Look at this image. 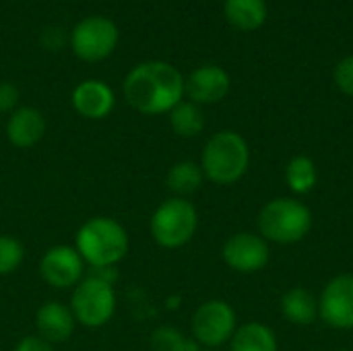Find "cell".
<instances>
[{
  "label": "cell",
  "instance_id": "cell-1",
  "mask_svg": "<svg viewBox=\"0 0 353 351\" xmlns=\"http://www.w3.org/2000/svg\"><path fill=\"white\" fill-rule=\"evenodd\" d=\"M122 91L126 103L139 114H170L184 97V77L174 64L149 60L126 74Z\"/></svg>",
  "mask_w": 353,
  "mask_h": 351
},
{
  "label": "cell",
  "instance_id": "cell-2",
  "mask_svg": "<svg viewBox=\"0 0 353 351\" xmlns=\"http://www.w3.org/2000/svg\"><path fill=\"white\" fill-rule=\"evenodd\" d=\"M74 248L91 269H114L130 248L126 228L108 215H95L83 221L74 236Z\"/></svg>",
  "mask_w": 353,
  "mask_h": 351
},
{
  "label": "cell",
  "instance_id": "cell-3",
  "mask_svg": "<svg viewBox=\"0 0 353 351\" xmlns=\"http://www.w3.org/2000/svg\"><path fill=\"white\" fill-rule=\"evenodd\" d=\"M201 170L217 186L238 184L250 168V147L236 130H219L203 147Z\"/></svg>",
  "mask_w": 353,
  "mask_h": 351
},
{
  "label": "cell",
  "instance_id": "cell-4",
  "mask_svg": "<svg viewBox=\"0 0 353 351\" xmlns=\"http://www.w3.org/2000/svg\"><path fill=\"white\" fill-rule=\"evenodd\" d=\"M310 207L296 197H277L265 203L256 217L259 234L273 244H298L312 230Z\"/></svg>",
  "mask_w": 353,
  "mask_h": 351
},
{
  "label": "cell",
  "instance_id": "cell-5",
  "mask_svg": "<svg viewBox=\"0 0 353 351\" xmlns=\"http://www.w3.org/2000/svg\"><path fill=\"white\" fill-rule=\"evenodd\" d=\"M199 230V211L190 199L170 197L149 219V232L157 246L176 250L186 246Z\"/></svg>",
  "mask_w": 353,
  "mask_h": 351
},
{
  "label": "cell",
  "instance_id": "cell-6",
  "mask_svg": "<svg viewBox=\"0 0 353 351\" xmlns=\"http://www.w3.org/2000/svg\"><path fill=\"white\" fill-rule=\"evenodd\" d=\"M116 290L114 283L99 277V275H85L81 283L72 288L70 294V312L77 325L87 329H101L105 327L116 314Z\"/></svg>",
  "mask_w": 353,
  "mask_h": 351
},
{
  "label": "cell",
  "instance_id": "cell-7",
  "mask_svg": "<svg viewBox=\"0 0 353 351\" xmlns=\"http://www.w3.org/2000/svg\"><path fill=\"white\" fill-rule=\"evenodd\" d=\"M236 329H238V314L234 306L219 298L203 302L190 319L192 341L205 350L223 348L225 343H230Z\"/></svg>",
  "mask_w": 353,
  "mask_h": 351
},
{
  "label": "cell",
  "instance_id": "cell-8",
  "mask_svg": "<svg viewBox=\"0 0 353 351\" xmlns=\"http://www.w3.org/2000/svg\"><path fill=\"white\" fill-rule=\"evenodd\" d=\"M118 25L108 17H87L79 21L70 33V48L85 62L105 60L118 46Z\"/></svg>",
  "mask_w": 353,
  "mask_h": 351
},
{
  "label": "cell",
  "instance_id": "cell-9",
  "mask_svg": "<svg viewBox=\"0 0 353 351\" xmlns=\"http://www.w3.org/2000/svg\"><path fill=\"white\" fill-rule=\"evenodd\" d=\"M85 271V261L70 244L50 246L39 259V277L54 290H72L83 281Z\"/></svg>",
  "mask_w": 353,
  "mask_h": 351
},
{
  "label": "cell",
  "instance_id": "cell-10",
  "mask_svg": "<svg viewBox=\"0 0 353 351\" xmlns=\"http://www.w3.org/2000/svg\"><path fill=\"white\" fill-rule=\"evenodd\" d=\"M223 263L242 275H252L263 271L271 261L269 242L254 232H238L230 236L221 248Z\"/></svg>",
  "mask_w": 353,
  "mask_h": 351
},
{
  "label": "cell",
  "instance_id": "cell-11",
  "mask_svg": "<svg viewBox=\"0 0 353 351\" xmlns=\"http://www.w3.org/2000/svg\"><path fill=\"white\" fill-rule=\"evenodd\" d=\"M319 319L335 331L353 329V273L329 279L319 296Z\"/></svg>",
  "mask_w": 353,
  "mask_h": 351
},
{
  "label": "cell",
  "instance_id": "cell-12",
  "mask_svg": "<svg viewBox=\"0 0 353 351\" xmlns=\"http://www.w3.org/2000/svg\"><path fill=\"white\" fill-rule=\"evenodd\" d=\"M230 87L232 81L228 70L215 64L199 66L184 79V95H188V101L196 106L219 103L230 93Z\"/></svg>",
  "mask_w": 353,
  "mask_h": 351
},
{
  "label": "cell",
  "instance_id": "cell-13",
  "mask_svg": "<svg viewBox=\"0 0 353 351\" xmlns=\"http://www.w3.org/2000/svg\"><path fill=\"white\" fill-rule=\"evenodd\" d=\"M116 106V95L112 87L103 81L89 79L74 87L72 108L79 116L87 120H103L112 114Z\"/></svg>",
  "mask_w": 353,
  "mask_h": 351
},
{
  "label": "cell",
  "instance_id": "cell-14",
  "mask_svg": "<svg viewBox=\"0 0 353 351\" xmlns=\"http://www.w3.org/2000/svg\"><path fill=\"white\" fill-rule=\"evenodd\" d=\"M77 327V321L70 312V308L62 302H43L35 312V329L41 339L48 343H64L72 337Z\"/></svg>",
  "mask_w": 353,
  "mask_h": 351
},
{
  "label": "cell",
  "instance_id": "cell-15",
  "mask_svg": "<svg viewBox=\"0 0 353 351\" xmlns=\"http://www.w3.org/2000/svg\"><path fill=\"white\" fill-rule=\"evenodd\" d=\"M46 128H48L46 118L37 108L21 106L8 116L6 139L17 149H31L43 139Z\"/></svg>",
  "mask_w": 353,
  "mask_h": 351
},
{
  "label": "cell",
  "instance_id": "cell-16",
  "mask_svg": "<svg viewBox=\"0 0 353 351\" xmlns=\"http://www.w3.org/2000/svg\"><path fill=\"white\" fill-rule=\"evenodd\" d=\"M279 308L281 317L296 327H308L319 321V298L306 288L288 290L281 296Z\"/></svg>",
  "mask_w": 353,
  "mask_h": 351
},
{
  "label": "cell",
  "instance_id": "cell-17",
  "mask_svg": "<svg viewBox=\"0 0 353 351\" xmlns=\"http://www.w3.org/2000/svg\"><path fill=\"white\" fill-rule=\"evenodd\" d=\"M230 351H279L275 331L265 323H244L230 339Z\"/></svg>",
  "mask_w": 353,
  "mask_h": 351
},
{
  "label": "cell",
  "instance_id": "cell-18",
  "mask_svg": "<svg viewBox=\"0 0 353 351\" xmlns=\"http://www.w3.org/2000/svg\"><path fill=\"white\" fill-rule=\"evenodd\" d=\"M223 14L234 29L256 31L267 21V2L265 0H225Z\"/></svg>",
  "mask_w": 353,
  "mask_h": 351
},
{
  "label": "cell",
  "instance_id": "cell-19",
  "mask_svg": "<svg viewBox=\"0 0 353 351\" xmlns=\"http://www.w3.org/2000/svg\"><path fill=\"white\" fill-rule=\"evenodd\" d=\"M203 182H205V174L201 170V163L190 159L176 161L165 174V184L172 190V194L182 199H188L194 192H199Z\"/></svg>",
  "mask_w": 353,
  "mask_h": 351
},
{
  "label": "cell",
  "instance_id": "cell-20",
  "mask_svg": "<svg viewBox=\"0 0 353 351\" xmlns=\"http://www.w3.org/2000/svg\"><path fill=\"white\" fill-rule=\"evenodd\" d=\"M285 184L296 194H308L319 184V170L312 157L308 155H294L285 166Z\"/></svg>",
  "mask_w": 353,
  "mask_h": 351
},
{
  "label": "cell",
  "instance_id": "cell-21",
  "mask_svg": "<svg viewBox=\"0 0 353 351\" xmlns=\"http://www.w3.org/2000/svg\"><path fill=\"white\" fill-rule=\"evenodd\" d=\"M170 126L182 139H194L205 130V114L201 106L192 101H180L170 112Z\"/></svg>",
  "mask_w": 353,
  "mask_h": 351
},
{
  "label": "cell",
  "instance_id": "cell-22",
  "mask_svg": "<svg viewBox=\"0 0 353 351\" xmlns=\"http://www.w3.org/2000/svg\"><path fill=\"white\" fill-rule=\"evenodd\" d=\"M153 351H194L199 345L184 337L176 327H159L151 335Z\"/></svg>",
  "mask_w": 353,
  "mask_h": 351
},
{
  "label": "cell",
  "instance_id": "cell-23",
  "mask_svg": "<svg viewBox=\"0 0 353 351\" xmlns=\"http://www.w3.org/2000/svg\"><path fill=\"white\" fill-rule=\"evenodd\" d=\"M25 261V246L8 234H0V275L14 273Z\"/></svg>",
  "mask_w": 353,
  "mask_h": 351
},
{
  "label": "cell",
  "instance_id": "cell-24",
  "mask_svg": "<svg viewBox=\"0 0 353 351\" xmlns=\"http://www.w3.org/2000/svg\"><path fill=\"white\" fill-rule=\"evenodd\" d=\"M333 79H335V85L339 87L341 93H345L347 97H353V54L352 56H345L335 66Z\"/></svg>",
  "mask_w": 353,
  "mask_h": 351
},
{
  "label": "cell",
  "instance_id": "cell-25",
  "mask_svg": "<svg viewBox=\"0 0 353 351\" xmlns=\"http://www.w3.org/2000/svg\"><path fill=\"white\" fill-rule=\"evenodd\" d=\"M19 108V89L12 83H0V114H12Z\"/></svg>",
  "mask_w": 353,
  "mask_h": 351
},
{
  "label": "cell",
  "instance_id": "cell-26",
  "mask_svg": "<svg viewBox=\"0 0 353 351\" xmlns=\"http://www.w3.org/2000/svg\"><path fill=\"white\" fill-rule=\"evenodd\" d=\"M12 351H54V345L39 335H27L12 348Z\"/></svg>",
  "mask_w": 353,
  "mask_h": 351
},
{
  "label": "cell",
  "instance_id": "cell-27",
  "mask_svg": "<svg viewBox=\"0 0 353 351\" xmlns=\"http://www.w3.org/2000/svg\"><path fill=\"white\" fill-rule=\"evenodd\" d=\"M62 41H64V35L58 27H48L41 35V43L43 48H50V50H58L62 48Z\"/></svg>",
  "mask_w": 353,
  "mask_h": 351
},
{
  "label": "cell",
  "instance_id": "cell-28",
  "mask_svg": "<svg viewBox=\"0 0 353 351\" xmlns=\"http://www.w3.org/2000/svg\"><path fill=\"white\" fill-rule=\"evenodd\" d=\"M194 351H217V350H205V348H196Z\"/></svg>",
  "mask_w": 353,
  "mask_h": 351
},
{
  "label": "cell",
  "instance_id": "cell-29",
  "mask_svg": "<svg viewBox=\"0 0 353 351\" xmlns=\"http://www.w3.org/2000/svg\"><path fill=\"white\" fill-rule=\"evenodd\" d=\"M335 351H350V350H335Z\"/></svg>",
  "mask_w": 353,
  "mask_h": 351
}]
</instances>
